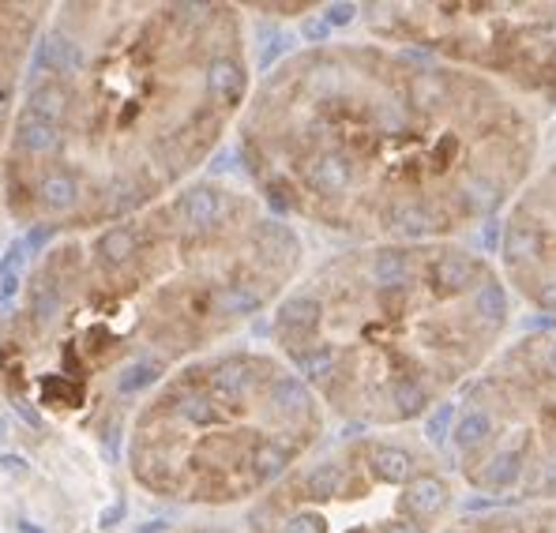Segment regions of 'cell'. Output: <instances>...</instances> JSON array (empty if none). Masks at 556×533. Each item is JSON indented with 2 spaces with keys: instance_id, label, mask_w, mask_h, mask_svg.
<instances>
[{
  "instance_id": "obj_5",
  "label": "cell",
  "mask_w": 556,
  "mask_h": 533,
  "mask_svg": "<svg viewBox=\"0 0 556 533\" xmlns=\"http://www.w3.org/2000/svg\"><path fill=\"white\" fill-rule=\"evenodd\" d=\"M324 440V402L278 354L223 350L181 365L139 406L128 470L185 507L256 504Z\"/></svg>"
},
{
  "instance_id": "obj_10",
  "label": "cell",
  "mask_w": 556,
  "mask_h": 533,
  "mask_svg": "<svg viewBox=\"0 0 556 533\" xmlns=\"http://www.w3.org/2000/svg\"><path fill=\"white\" fill-rule=\"evenodd\" d=\"M38 4H0V203H4V139L12 120L15 87L27 72V61L38 42Z\"/></svg>"
},
{
  "instance_id": "obj_6",
  "label": "cell",
  "mask_w": 556,
  "mask_h": 533,
  "mask_svg": "<svg viewBox=\"0 0 556 533\" xmlns=\"http://www.w3.org/2000/svg\"><path fill=\"white\" fill-rule=\"evenodd\" d=\"M455 478L425 440L365 432L293 466L249 507V533H440Z\"/></svg>"
},
{
  "instance_id": "obj_11",
  "label": "cell",
  "mask_w": 556,
  "mask_h": 533,
  "mask_svg": "<svg viewBox=\"0 0 556 533\" xmlns=\"http://www.w3.org/2000/svg\"><path fill=\"white\" fill-rule=\"evenodd\" d=\"M440 533H556V507H496L447 522Z\"/></svg>"
},
{
  "instance_id": "obj_8",
  "label": "cell",
  "mask_w": 556,
  "mask_h": 533,
  "mask_svg": "<svg viewBox=\"0 0 556 533\" xmlns=\"http://www.w3.org/2000/svg\"><path fill=\"white\" fill-rule=\"evenodd\" d=\"M365 23L380 42L556 105V4H372Z\"/></svg>"
},
{
  "instance_id": "obj_7",
  "label": "cell",
  "mask_w": 556,
  "mask_h": 533,
  "mask_svg": "<svg viewBox=\"0 0 556 533\" xmlns=\"http://www.w3.org/2000/svg\"><path fill=\"white\" fill-rule=\"evenodd\" d=\"M452 466L501 507H556V327L504 342L463 388Z\"/></svg>"
},
{
  "instance_id": "obj_9",
  "label": "cell",
  "mask_w": 556,
  "mask_h": 533,
  "mask_svg": "<svg viewBox=\"0 0 556 533\" xmlns=\"http://www.w3.org/2000/svg\"><path fill=\"white\" fill-rule=\"evenodd\" d=\"M501 275L515 297L556 319V158L534 169L504 211Z\"/></svg>"
},
{
  "instance_id": "obj_1",
  "label": "cell",
  "mask_w": 556,
  "mask_h": 533,
  "mask_svg": "<svg viewBox=\"0 0 556 533\" xmlns=\"http://www.w3.org/2000/svg\"><path fill=\"white\" fill-rule=\"evenodd\" d=\"M237 154L282 218L362 244L459 241L534 177L542 128L473 72L350 38L267 72L237 120Z\"/></svg>"
},
{
  "instance_id": "obj_12",
  "label": "cell",
  "mask_w": 556,
  "mask_h": 533,
  "mask_svg": "<svg viewBox=\"0 0 556 533\" xmlns=\"http://www.w3.org/2000/svg\"><path fill=\"white\" fill-rule=\"evenodd\" d=\"M181 533H230V530H215V526H192V530H181Z\"/></svg>"
},
{
  "instance_id": "obj_2",
  "label": "cell",
  "mask_w": 556,
  "mask_h": 533,
  "mask_svg": "<svg viewBox=\"0 0 556 533\" xmlns=\"http://www.w3.org/2000/svg\"><path fill=\"white\" fill-rule=\"evenodd\" d=\"M301 264L298 229L223 180L61 237L0 339L8 395L27 421H84L113 447L125 402L278 305Z\"/></svg>"
},
{
  "instance_id": "obj_3",
  "label": "cell",
  "mask_w": 556,
  "mask_h": 533,
  "mask_svg": "<svg viewBox=\"0 0 556 533\" xmlns=\"http://www.w3.org/2000/svg\"><path fill=\"white\" fill-rule=\"evenodd\" d=\"M4 139V211L35 241L94 233L174 195L252 98L233 4L53 12Z\"/></svg>"
},
{
  "instance_id": "obj_4",
  "label": "cell",
  "mask_w": 556,
  "mask_h": 533,
  "mask_svg": "<svg viewBox=\"0 0 556 533\" xmlns=\"http://www.w3.org/2000/svg\"><path fill=\"white\" fill-rule=\"evenodd\" d=\"M511 323L501 267L459 241L354 244L275 305V350L324 409L399 429L463 391Z\"/></svg>"
}]
</instances>
